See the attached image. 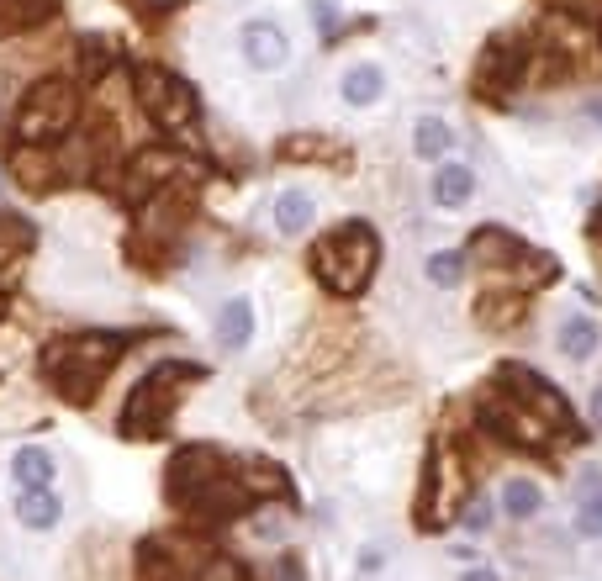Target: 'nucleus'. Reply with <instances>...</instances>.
<instances>
[{"instance_id":"f257e3e1","label":"nucleus","mask_w":602,"mask_h":581,"mask_svg":"<svg viewBox=\"0 0 602 581\" xmlns=\"http://www.w3.org/2000/svg\"><path fill=\"white\" fill-rule=\"evenodd\" d=\"M375 259H381V249H375V233L365 222H338L333 233L317 238L312 275L323 280L333 296H360L375 275Z\"/></svg>"},{"instance_id":"f03ea898","label":"nucleus","mask_w":602,"mask_h":581,"mask_svg":"<svg viewBox=\"0 0 602 581\" xmlns=\"http://www.w3.org/2000/svg\"><path fill=\"white\" fill-rule=\"evenodd\" d=\"M201 376H206V365H191V360H169L159 370H148V381L133 391V402H127L122 434L127 439H159L169 428V418H175V407H180V391L196 386Z\"/></svg>"},{"instance_id":"7ed1b4c3","label":"nucleus","mask_w":602,"mask_h":581,"mask_svg":"<svg viewBox=\"0 0 602 581\" xmlns=\"http://www.w3.org/2000/svg\"><path fill=\"white\" fill-rule=\"evenodd\" d=\"M470 497V476L455 449H428V465H423V492H418V523L423 529H444V523H455L460 508Z\"/></svg>"},{"instance_id":"20e7f679","label":"nucleus","mask_w":602,"mask_h":581,"mask_svg":"<svg viewBox=\"0 0 602 581\" xmlns=\"http://www.w3.org/2000/svg\"><path fill=\"white\" fill-rule=\"evenodd\" d=\"M111 354H117V344L106 339H80V344H64L53 349V381H59V391H69V397H90V386H96L106 376Z\"/></svg>"},{"instance_id":"39448f33","label":"nucleus","mask_w":602,"mask_h":581,"mask_svg":"<svg viewBox=\"0 0 602 581\" xmlns=\"http://www.w3.org/2000/svg\"><path fill=\"white\" fill-rule=\"evenodd\" d=\"M481 423L492 428V434H497L502 444H518V449H544V444H550V428H544V423H539L523 402L507 397L502 386L492 391V397L481 391Z\"/></svg>"},{"instance_id":"423d86ee","label":"nucleus","mask_w":602,"mask_h":581,"mask_svg":"<svg viewBox=\"0 0 602 581\" xmlns=\"http://www.w3.org/2000/svg\"><path fill=\"white\" fill-rule=\"evenodd\" d=\"M502 391H507L513 402L529 407L534 418H539L544 428H550V434L571 423V402L560 397V391H555L550 381H544L539 370H529V365H502Z\"/></svg>"},{"instance_id":"0eeeda50","label":"nucleus","mask_w":602,"mask_h":581,"mask_svg":"<svg viewBox=\"0 0 602 581\" xmlns=\"http://www.w3.org/2000/svg\"><path fill=\"white\" fill-rule=\"evenodd\" d=\"M238 53L254 74H275V69L291 64V37L280 22H270V16H254V22L238 27Z\"/></svg>"},{"instance_id":"6e6552de","label":"nucleus","mask_w":602,"mask_h":581,"mask_svg":"<svg viewBox=\"0 0 602 581\" xmlns=\"http://www.w3.org/2000/svg\"><path fill=\"white\" fill-rule=\"evenodd\" d=\"M143 101L154 106V117L164 127H185V122H191V96H185L169 74H143Z\"/></svg>"},{"instance_id":"1a4fd4ad","label":"nucleus","mask_w":602,"mask_h":581,"mask_svg":"<svg viewBox=\"0 0 602 581\" xmlns=\"http://www.w3.org/2000/svg\"><path fill=\"white\" fill-rule=\"evenodd\" d=\"M523 312H529V291H486L476 302L481 328H492V333H513Z\"/></svg>"},{"instance_id":"9d476101","label":"nucleus","mask_w":602,"mask_h":581,"mask_svg":"<svg viewBox=\"0 0 602 581\" xmlns=\"http://www.w3.org/2000/svg\"><path fill=\"white\" fill-rule=\"evenodd\" d=\"M59 518H64V502H59V492H53V486H32V492L16 497V523H22V529H32V534H48Z\"/></svg>"},{"instance_id":"9b49d317","label":"nucleus","mask_w":602,"mask_h":581,"mask_svg":"<svg viewBox=\"0 0 602 581\" xmlns=\"http://www.w3.org/2000/svg\"><path fill=\"white\" fill-rule=\"evenodd\" d=\"M338 96H344L349 106H375L386 96V69L381 64H349L344 69V80H338Z\"/></svg>"},{"instance_id":"f8f14e48","label":"nucleus","mask_w":602,"mask_h":581,"mask_svg":"<svg viewBox=\"0 0 602 581\" xmlns=\"http://www.w3.org/2000/svg\"><path fill=\"white\" fill-rule=\"evenodd\" d=\"M53 476H59V460H53L48 449L22 444V449L11 455V481L22 486V492H32V486H53Z\"/></svg>"},{"instance_id":"ddd939ff","label":"nucleus","mask_w":602,"mask_h":581,"mask_svg":"<svg viewBox=\"0 0 602 581\" xmlns=\"http://www.w3.org/2000/svg\"><path fill=\"white\" fill-rule=\"evenodd\" d=\"M270 217H275V233L296 238V233H307V228H312L317 206H312V196H307V191H280V196L270 201Z\"/></svg>"},{"instance_id":"4468645a","label":"nucleus","mask_w":602,"mask_h":581,"mask_svg":"<svg viewBox=\"0 0 602 581\" xmlns=\"http://www.w3.org/2000/svg\"><path fill=\"white\" fill-rule=\"evenodd\" d=\"M476 196V175H470V164H439L434 175V201L444 212H460V206Z\"/></svg>"},{"instance_id":"2eb2a0df","label":"nucleus","mask_w":602,"mask_h":581,"mask_svg":"<svg viewBox=\"0 0 602 581\" xmlns=\"http://www.w3.org/2000/svg\"><path fill=\"white\" fill-rule=\"evenodd\" d=\"M217 339L228 344V349H243V344L254 339V302H249V296L222 302V312H217Z\"/></svg>"},{"instance_id":"dca6fc26","label":"nucleus","mask_w":602,"mask_h":581,"mask_svg":"<svg viewBox=\"0 0 602 581\" xmlns=\"http://www.w3.org/2000/svg\"><path fill=\"white\" fill-rule=\"evenodd\" d=\"M555 344H560V354H566V360H592L597 344H602V333H597L592 317H566V323H560V333H555Z\"/></svg>"},{"instance_id":"f3484780","label":"nucleus","mask_w":602,"mask_h":581,"mask_svg":"<svg viewBox=\"0 0 602 581\" xmlns=\"http://www.w3.org/2000/svg\"><path fill=\"white\" fill-rule=\"evenodd\" d=\"M539 508H544L539 481H529V476H513V481L502 486V513L513 518V523H529V518H539Z\"/></svg>"},{"instance_id":"a211bd4d","label":"nucleus","mask_w":602,"mask_h":581,"mask_svg":"<svg viewBox=\"0 0 602 581\" xmlns=\"http://www.w3.org/2000/svg\"><path fill=\"white\" fill-rule=\"evenodd\" d=\"M576 534L602 539V476H597V471L581 476V492H576Z\"/></svg>"},{"instance_id":"6ab92c4d","label":"nucleus","mask_w":602,"mask_h":581,"mask_svg":"<svg viewBox=\"0 0 602 581\" xmlns=\"http://www.w3.org/2000/svg\"><path fill=\"white\" fill-rule=\"evenodd\" d=\"M412 148H418V159H444L449 148H455V127L444 117H423L412 127Z\"/></svg>"},{"instance_id":"aec40b11","label":"nucleus","mask_w":602,"mask_h":581,"mask_svg":"<svg viewBox=\"0 0 602 581\" xmlns=\"http://www.w3.org/2000/svg\"><path fill=\"white\" fill-rule=\"evenodd\" d=\"M460 270H465L460 254H434V259H428V280H434V286H455Z\"/></svg>"},{"instance_id":"412c9836","label":"nucleus","mask_w":602,"mask_h":581,"mask_svg":"<svg viewBox=\"0 0 602 581\" xmlns=\"http://www.w3.org/2000/svg\"><path fill=\"white\" fill-rule=\"evenodd\" d=\"M206 581H249V571H243L238 560H217V566H212V576H206Z\"/></svg>"},{"instance_id":"4be33fe9","label":"nucleus","mask_w":602,"mask_h":581,"mask_svg":"<svg viewBox=\"0 0 602 581\" xmlns=\"http://www.w3.org/2000/svg\"><path fill=\"white\" fill-rule=\"evenodd\" d=\"M465 523H470V529H486V523H492V513H486V508H470Z\"/></svg>"},{"instance_id":"5701e85b","label":"nucleus","mask_w":602,"mask_h":581,"mask_svg":"<svg viewBox=\"0 0 602 581\" xmlns=\"http://www.w3.org/2000/svg\"><path fill=\"white\" fill-rule=\"evenodd\" d=\"M460 581H497V571H492V566H481V571H465Z\"/></svg>"},{"instance_id":"b1692460","label":"nucleus","mask_w":602,"mask_h":581,"mask_svg":"<svg viewBox=\"0 0 602 581\" xmlns=\"http://www.w3.org/2000/svg\"><path fill=\"white\" fill-rule=\"evenodd\" d=\"M592 423H597V428H602V386H597V391H592Z\"/></svg>"}]
</instances>
